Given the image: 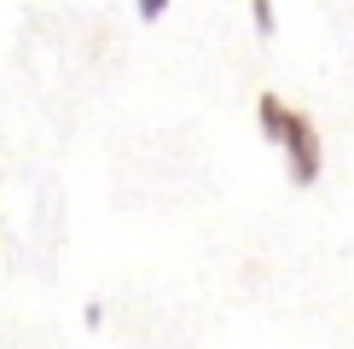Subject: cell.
I'll list each match as a JSON object with an SVG mask.
<instances>
[{"mask_svg": "<svg viewBox=\"0 0 354 349\" xmlns=\"http://www.w3.org/2000/svg\"><path fill=\"white\" fill-rule=\"evenodd\" d=\"M256 123H261V134L285 152L290 181H297V186L314 181V174H319V128L308 123L297 105H285L279 93H261V99H256Z\"/></svg>", "mask_w": 354, "mask_h": 349, "instance_id": "obj_1", "label": "cell"}, {"mask_svg": "<svg viewBox=\"0 0 354 349\" xmlns=\"http://www.w3.org/2000/svg\"><path fill=\"white\" fill-rule=\"evenodd\" d=\"M250 18H256L261 35H273V6H268V0H256V6H250Z\"/></svg>", "mask_w": 354, "mask_h": 349, "instance_id": "obj_2", "label": "cell"}, {"mask_svg": "<svg viewBox=\"0 0 354 349\" xmlns=\"http://www.w3.org/2000/svg\"><path fill=\"white\" fill-rule=\"evenodd\" d=\"M163 12H169V0H140V18H145V24H157Z\"/></svg>", "mask_w": 354, "mask_h": 349, "instance_id": "obj_3", "label": "cell"}]
</instances>
